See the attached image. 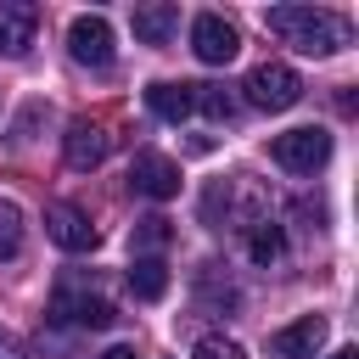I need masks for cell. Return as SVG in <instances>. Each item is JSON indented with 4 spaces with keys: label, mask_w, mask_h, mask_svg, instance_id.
<instances>
[{
    "label": "cell",
    "mask_w": 359,
    "mask_h": 359,
    "mask_svg": "<svg viewBox=\"0 0 359 359\" xmlns=\"http://www.w3.org/2000/svg\"><path fill=\"white\" fill-rule=\"evenodd\" d=\"M62 157H67V168H79V174H84V168H95V163L107 157V129H95V123H84V118H79V123L67 129Z\"/></svg>",
    "instance_id": "4fadbf2b"
},
{
    "label": "cell",
    "mask_w": 359,
    "mask_h": 359,
    "mask_svg": "<svg viewBox=\"0 0 359 359\" xmlns=\"http://www.w3.org/2000/svg\"><path fill=\"white\" fill-rule=\"evenodd\" d=\"M269 157H275L286 174H314V168H325V163H331V135H325L320 123L286 129V135H275V140H269Z\"/></svg>",
    "instance_id": "3957f363"
},
{
    "label": "cell",
    "mask_w": 359,
    "mask_h": 359,
    "mask_svg": "<svg viewBox=\"0 0 359 359\" xmlns=\"http://www.w3.org/2000/svg\"><path fill=\"white\" fill-rule=\"evenodd\" d=\"M101 359H135V348H129V342H118V348H107Z\"/></svg>",
    "instance_id": "44dd1931"
},
{
    "label": "cell",
    "mask_w": 359,
    "mask_h": 359,
    "mask_svg": "<svg viewBox=\"0 0 359 359\" xmlns=\"http://www.w3.org/2000/svg\"><path fill=\"white\" fill-rule=\"evenodd\" d=\"M129 28H135L140 45H168L174 28H180V6H168V0H146V6L129 11Z\"/></svg>",
    "instance_id": "8fae6325"
},
{
    "label": "cell",
    "mask_w": 359,
    "mask_h": 359,
    "mask_svg": "<svg viewBox=\"0 0 359 359\" xmlns=\"http://www.w3.org/2000/svg\"><path fill=\"white\" fill-rule=\"evenodd\" d=\"M241 90H247V107H258V112H286V107L303 101V79L286 62H258Z\"/></svg>",
    "instance_id": "7a4b0ae2"
},
{
    "label": "cell",
    "mask_w": 359,
    "mask_h": 359,
    "mask_svg": "<svg viewBox=\"0 0 359 359\" xmlns=\"http://www.w3.org/2000/svg\"><path fill=\"white\" fill-rule=\"evenodd\" d=\"M67 56H73L79 67H112V56H118V45H112V22H107L101 11L73 17V22H67Z\"/></svg>",
    "instance_id": "5b68a950"
},
{
    "label": "cell",
    "mask_w": 359,
    "mask_h": 359,
    "mask_svg": "<svg viewBox=\"0 0 359 359\" xmlns=\"http://www.w3.org/2000/svg\"><path fill=\"white\" fill-rule=\"evenodd\" d=\"M320 342H325V320L320 314H303V320H292V325H280L269 337V359H314Z\"/></svg>",
    "instance_id": "9c48e42d"
},
{
    "label": "cell",
    "mask_w": 359,
    "mask_h": 359,
    "mask_svg": "<svg viewBox=\"0 0 359 359\" xmlns=\"http://www.w3.org/2000/svg\"><path fill=\"white\" fill-rule=\"evenodd\" d=\"M50 320H56V325H79V331H107V325L118 320V309H112L101 292L56 286V292H50Z\"/></svg>",
    "instance_id": "277c9868"
},
{
    "label": "cell",
    "mask_w": 359,
    "mask_h": 359,
    "mask_svg": "<svg viewBox=\"0 0 359 359\" xmlns=\"http://www.w3.org/2000/svg\"><path fill=\"white\" fill-rule=\"evenodd\" d=\"M129 292L140 303H157L168 292V264L163 258H129Z\"/></svg>",
    "instance_id": "9a60e30c"
},
{
    "label": "cell",
    "mask_w": 359,
    "mask_h": 359,
    "mask_svg": "<svg viewBox=\"0 0 359 359\" xmlns=\"http://www.w3.org/2000/svg\"><path fill=\"white\" fill-rule=\"evenodd\" d=\"M191 112H208V118L230 123V118H236V95H230L224 84H191Z\"/></svg>",
    "instance_id": "2e32d148"
},
{
    "label": "cell",
    "mask_w": 359,
    "mask_h": 359,
    "mask_svg": "<svg viewBox=\"0 0 359 359\" xmlns=\"http://www.w3.org/2000/svg\"><path fill=\"white\" fill-rule=\"evenodd\" d=\"M0 359H28L22 337H17V331H6V325H0Z\"/></svg>",
    "instance_id": "ffe728a7"
},
{
    "label": "cell",
    "mask_w": 359,
    "mask_h": 359,
    "mask_svg": "<svg viewBox=\"0 0 359 359\" xmlns=\"http://www.w3.org/2000/svg\"><path fill=\"white\" fill-rule=\"evenodd\" d=\"M17 247H22V208L0 196V258H17Z\"/></svg>",
    "instance_id": "ac0fdd59"
},
{
    "label": "cell",
    "mask_w": 359,
    "mask_h": 359,
    "mask_svg": "<svg viewBox=\"0 0 359 359\" xmlns=\"http://www.w3.org/2000/svg\"><path fill=\"white\" fill-rule=\"evenodd\" d=\"M34 28H39V6L0 0V56H22L34 45Z\"/></svg>",
    "instance_id": "30bf717a"
},
{
    "label": "cell",
    "mask_w": 359,
    "mask_h": 359,
    "mask_svg": "<svg viewBox=\"0 0 359 359\" xmlns=\"http://www.w3.org/2000/svg\"><path fill=\"white\" fill-rule=\"evenodd\" d=\"M129 185L140 196H151V202H168V196H180V163L163 157V151H140L129 163Z\"/></svg>",
    "instance_id": "ba28073f"
},
{
    "label": "cell",
    "mask_w": 359,
    "mask_h": 359,
    "mask_svg": "<svg viewBox=\"0 0 359 359\" xmlns=\"http://www.w3.org/2000/svg\"><path fill=\"white\" fill-rule=\"evenodd\" d=\"M168 236H174V230H168V219H157V213H151V219H140V224H135V258H157V252L168 247Z\"/></svg>",
    "instance_id": "e0dca14e"
},
{
    "label": "cell",
    "mask_w": 359,
    "mask_h": 359,
    "mask_svg": "<svg viewBox=\"0 0 359 359\" xmlns=\"http://www.w3.org/2000/svg\"><path fill=\"white\" fill-rule=\"evenodd\" d=\"M264 22H269L275 39H286L303 56H331V50L348 45V22L337 11H320V6H269Z\"/></svg>",
    "instance_id": "6da1fadb"
},
{
    "label": "cell",
    "mask_w": 359,
    "mask_h": 359,
    "mask_svg": "<svg viewBox=\"0 0 359 359\" xmlns=\"http://www.w3.org/2000/svg\"><path fill=\"white\" fill-rule=\"evenodd\" d=\"M241 230H247V258H252L258 269H275V264H280V252H286L280 224H275L269 213H252V219H241Z\"/></svg>",
    "instance_id": "7c38bea8"
},
{
    "label": "cell",
    "mask_w": 359,
    "mask_h": 359,
    "mask_svg": "<svg viewBox=\"0 0 359 359\" xmlns=\"http://www.w3.org/2000/svg\"><path fill=\"white\" fill-rule=\"evenodd\" d=\"M191 50H196V62H208V67H224V62H236V50H241V34H236V22H224L219 11H202V17L191 22Z\"/></svg>",
    "instance_id": "8992f818"
},
{
    "label": "cell",
    "mask_w": 359,
    "mask_h": 359,
    "mask_svg": "<svg viewBox=\"0 0 359 359\" xmlns=\"http://www.w3.org/2000/svg\"><path fill=\"white\" fill-rule=\"evenodd\" d=\"M146 107L163 123H185L191 118V84H146Z\"/></svg>",
    "instance_id": "5bb4252c"
},
{
    "label": "cell",
    "mask_w": 359,
    "mask_h": 359,
    "mask_svg": "<svg viewBox=\"0 0 359 359\" xmlns=\"http://www.w3.org/2000/svg\"><path fill=\"white\" fill-rule=\"evenodd\" d=\"M45 236H50L62 252H90V247L101 241V230L90 224V213L73 208V202H50V208H45Z\"/></svg>",
    "instance_id": "52a82bcc"
},
{
    "label": "cell",
    "mask_w": 359,
    "mask_h": 359,
    "mask_svg": "<svg viewBox=\"0 0 359 359\" xmlns=\"http://www.w3.org/2000/svg\"><path fill=\"white\" fill-rule=\"evenodd\" d=\"M331 359H359V348H337V353H331Z\"/></svg>",
    "instance_id": "7402d4cb"
},
{
    "label": "cell",
    "mask_w": 359,
    "mask_h": 359,
    "mask_svg": "<svg viewBox=\"0 0 359 359\" xmlns=\"http://www.w3.org/2000/svg\"><path fill=\"white\" fill-rule=\"evenodd\" d=\"M191 359H247V348H241V342H230V337H202Z\"/></svg>",
    "instance_id": "d6986e66"
}]
</instances>
